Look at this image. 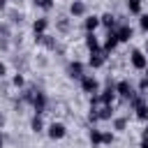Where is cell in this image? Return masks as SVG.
Instances as JSON below:
<instances>
[{
	"instance_id": "16",
	"label": "cell",
	"mask_w": 148,
	"mask_h": 148,
	"mask_svg": "<svg viewBox=\"0 0 148 148\" xmlns=\"http://www.w3.org/2000/svg\"><path fill=\"white\" fill-rule=\"evenodd\" d=\"M104 65H106V53H104V51H99V53H90V58H88V67L99 69V67H104Z\"/></svg>"
},
{
	"instance_id": "20",
	"label": "cell",
	"mask_w": 148,
	"mask_h": 148,
	"mask_svg": "<svg viewBox=\"0 0 148 148\" xmlns=\"http://www.w3.org/2000/svg\"><path fill=\"white\" fill-rule=\"evenodd\" d=\"M88 141L92 143V148H99L102 146V130L99 127H90L88 130Z\"/></svg>"
},
{
	"instance_id": "30",
	"label": "cell",
	"mask_w": 148,
	"mask_h": 148,
	"mask_svg": "<svg viewBox=\"0 0 148 148\" xmlns=\"http://www.w3.org/2000/svg\"><path fill=\"white\" fill-rule=\"evenodd\" d=\"M9 49H12V39H9V37H0V51L7 53Z\"/></svg>"
},
{
	"instance_id": "1",
	"label": "cell",
	"mask_w": 148,
	"mask_h": 148,
	"mask_svg": "<svg viewBox=\"0 0 148 148\" xmlns=\"http://www.w3.org/2000/svg\"><path fill=\"white\" fill-rule=\"evenodd\" d=\"M130 104H132V111H134V116L139 118V120H148V102H146V97L143 95H134L132 99H130Z\"/></svg>"
},
{
	"instance_id": "11",
	"label": "cell",
	"mask_w": 148,
	"mask_h": 148,
	"mask_svg": "<svg viewBox=\"0 0 148 148\" xmlns=\"http://www.w3.org/2000/svg\"><path fill=\"white\" fill-rule=\"evenodd\" d=\"M83 44H86V49H88L90 53H99V51H102V42H99V37H97L95 32H86Z\"/></svg>"
},
{
	"instance_id": "26",
	"label": "cell",
	"mask_w": 148,
	"mask_h": 148,
	"mask_svg": "<svg viewBox=\"0 0 148 148\" xmlns=\"http://www.w3.org/2000/svg\"><path fill=\"white\" fill-rule=\"evenodd\" d=\"M12 86H14V88H25V76H23V72H16V74L12 76Z\"/></svg>"
},
{
	"instance_id": "18",
	"label": "cell",
	"mask_w": 148,
	"mask_h": 148,
	"mask_svg": "<svg viewBox=\"0 0 148 148\" xmlns=\"http://www.w3.org/2000/svg\"><path fill=\"white\" fill-rule=\"evenodd\" d=\"M56 30H58L60 35H67V32L72 30V21H69V16H58V18H56Z\"/></svg>"
},
{
	"instance_id": "10",
	"label": "cell",
	"mask_w": 148,
	"mask_h": 148,
	"mask_svg": "<svg viewBox=\"0 0 148 148\" xmlns=\"http://www.w3.org/2000/svg\"><path fill=\"white\" fill-rule=\"evenodd\" d=\"M35 44H42V46L49 49V51H58V37H53V35H49V32L35 35Z\"/></svg>"
},
{
	"instance_id": "15",
	"label": "cell",
	"mask_w": 148,
	"mask_h": 148,
	"mask_svg": "<svg viewBox=\"0 0 148 148\" xmlns=\"http://www.w3.org/2000/svg\"><path fill=\"white\" fill-rule=\"evenodd\" d=\"M49 25H51V21H49L46 16L35 18V21H32V35H44V32L49 30Z\"/></svg>"
},
{
	"instance_id": "36",
	"label": "cell",
	"mask_w": 148,
	"mask_h": 148,
	"mask_svg": "<svg viewBox=\"0 0 148 148\" xmlns=\"http://www.w3.org/2000/svg\"><path fill=\"white\" fill-rule=\"evenodd\" d=\"M7 2L9 0H0V9H7Z\"/></svg>"
},
{
	"instance_id": "21",
	"label": "cell",
	"mask_w": 148,
	"mask_h": 148,
	"mask_svg": "<svg viewBox=\"0 0 148 148\" xmlns=\"http://www.w3.org/2000/svg\"><path fill=\"white\" fill-rule=\"evenodd\" d=\"M125 7H127V12L130 14H134V16H141L143 12V0H125Z\"/></svg>"
},
{
	"instance_id": "19",
	"label": "cell",
	"mask_w": 148,
	"mask_h": 148,
	"mask_svg": "<svg viewBox=\"0 0 148 148\" xmlns=\"http://www.w3.org/2000/svg\"><path fill=\"white\" fill-rule=\"evenodd\" d=\"M44 130H46V125H44V118L35 113V116L30 118V132H35V134H42Z\"/></svg>"
},
{
	"instance_id": "37",
	"label": "cell",
	"mask_w": 148,
	"mask_h": 148,
	"mask_svg": "<svg viewBox=\"0 0 148 148\" xmlns=\"http://www.w3.org/2000/svg\"><path fill=\"white\" fill-rule=\"evenodd\" d=\"M5 146V136H2V132H0V148Z\"/></svg>"
},
{
	"instance_id": "24",
	"label": "cell",
	"mask_w": 148,
	"mask_h": 148,
	"mask_svg": "<svg viewBox=\"0 0 148 148\" xmlns=\"http://www.w3.org/2000/svg\"><path fill=\"white\" fill-rule=\"evenodd\" d=\"M7 18H9L12 25H21V23H23V14H21L18 9H9V12H7Z\"/></svg>"
},
{
	"instance_id": "27",
	"label": "cell",
	"mask_w": 148,
	"mask_h": 148,
	"mask_svg": "<svg viewBox=\"0 0 148 148\" xmlns=\"http://www.w3.org/2000/svg\"><path fill=\"white\" fill-rule=\"evenodd\" d=\"M0 37H9V39L14 37V35H12V23H9V21H2V23H0Z\"/></svg>"
},
{
	"instance_id": "23",
	"label": "cell",
	"mask_w": 148,
	"mask_h": 148,
	"mask_svg": "<svg viewBox=\"0 0 148 148\" xmlns=\"http://www.w3.org/2000/svg\"><path fill=\"white\" fill-rule=\"evenodd\" d=\"M111 118H113V104L97 109V123H99V120H111Z\"/></svg>"
},
{
	"instance_id": "5",
	"label": "cell",
	"mask_w": 148,
	"mask_h": 148,
	"mask_svg": "<svg viewBox=\"0 0 148 148\" xmlns=\"http://www.w3.org/2000/svg\"><path fill=\"white\" fill-rule=\"evenodd\" d=\"M130 65L134 69H139V72H143L148 67V56L143 53V49H132L130 51Z\"/></svg>"
},
{
	"instance_id": "32",
	"label": "cell",
	"mask_w": 148,
	"mask_h": 148,
	"mask_svg": "<svg viewBox=\"0 0 148 148\" xmlns=\"http://www.w3.org/2000/svg\"><path fill=\"white\" fill-rule=\"evenodd\" d=\"M7 76V62H0V79Z\"/></svg>"
},
{
	"instance_id": "12",
	"label": "cell",
	"mask_w": 148,
	"mask_h": 148,
	"mask_svg": "<svg viewBox=\"0 0 148 148\" xmlns=\"http://www.w3.org/2000/svg\"><path fill=\"white\" fill-rule=\"evenodd\" d=\"M69 14H72L74 18H83V16L88 14V5H86L83 0H72V2H69Z\"/></svg>"
},
{
	"instance_id": "25",
	"label": "cell",
	"mask_w": 148,
	"mask_h": 148,
	"mask_svg": "<svg viewBox=\"0 0 148 148\" xmlns=\"http://www.w3.org/2000/svg\"><path fill=\"white\" fill-rule=\"evenodd\" d=\"M32 5L37 9H42V12H51L56 7V0H32Z\"/></svg>"
},
{
	"instance_id": "17",
	"label": "cell",
	"mask_w": 148,
	"mask_h": 148,
	"mask_svg": "<svg viewBox=\"0 0 148 148\" xmlns=\"http://www.w3.org/2000/svg\"><path fill=\"white\" fill-rule=\"evenodd\" d=\"M97 28H99V16L86 14V16H83V30H86V32H95Z\"/></svg>"
},
{
	"instance_id": "4",
	"label": "cell",
	"mask_w": 148,
	"mask_h": 148,
	"mask_svg": "<svg viewBox=\"0 0 148 148\" xmlns=\"http://www.w3.org/2000/svg\"><path fill=\"white\" fill-rule=\"evenodd\" d=\"M46 136H49L51 141H60V139H65V136H67V125L60 123V120L49 123V125H46Z\"/></svg>"
},
{
	"instance_id": "29",
	"label": "cell",
	"mask_w": 148,
	"mask_h": 148,
	"mask_svg": "<svg viewBox=\"0 0 148 148\" xmlns=\"http://www.w3.org/2000/svg\"><path fill=\"white\" fill-rule=\"evenodd\" d=\"M136 92H139V95H146V92H148V79H146V76L139 79V83H136Z\"/></svg>"
},
{
	"instance_id": "38",
	"label": "cell",
	"mask_w": 148,
	"mask_h": 148,
	"mask_svg": "<svg viewBox=\"0 0 148 148\" xmlns=\"http://www.w3.org/2000/svg\"><path fill=\"white\" fill-rule=\"evenodd\" d=\"M143 53L148 56V39H146V46H143Z\"/></svg>"
},
{
	"instance_id": "6",
	"label": "cell",
	"mask_w": 148,
	"mask_h": 148,
	"mask_svg": "<svg viewBox=\"0 0 148 148\" xmlns=\"http://www.w3.org/2000/svg\"><path fill=\"white\" fill-rule=\"evenodd\" d=\"M113 88H116V95L120 97V99H125V102H130L136 92H134V86L127 81V79H120L118 83H113Z\"/></svg>"
},
{
	"instance_id": "34",
	"label": "cell",
	"mask_w": 148,
	"mask_h": 148,
	"mask_svg": "<svg viewBox=\"0 0 148 148\" xmlns=\"http://www.w3.org/2000/svg\"><path fill=\"white\" fill-rule=\"evenodd\" d=\"M139 148H148V139H141V143H139Z\"/></svg>"
},
{
	"instance_id": "13",
	"label": "cell",
	"mask_w": 148,
	"mask_h": 148,
	"mask_svg": "<svg viewBox=\"0 0 148 148\" xmlns=\"http://www.w3.org/2000/svg\"><path fill=\"white\" fill-rule=\"evenodd\" d=\"M118 44H120V42H118V37H116V32H113V30H106L104 42H102V51H104V53H111V51H116Z\"/></svg>"
},
{
	"instance_id": "33",
	"label": "cell",
	"mask_w": 148,
	"mask_h": 148,
	"mask_svg": "<svg viewBox=\"0 0 148 148\" xmlns=\"http://www.w3.org/2000/svg\"><path fill=\"white\" fill-rule=\"evenodd\" d=\"M5 125H7V116H5V113H2V111H0V130H2V127H5Z\"/></svg>"
},
{
	"instance_id": "7",
	"label": "cell",
	"mask_w": 148,
	"mask_h": 148,
	"mask_svg": "<svg viewBox=\"0 0 148 148\" xmlns=\"http://www.w3.org/2000/svg\"><path fill=\"white\" fill-rule=\"evenodd\" d=\"M116 88H113V81H109L106 83V88H102L99 92H97V99H99V106H111L113 102H116Z\"/></svg>"
},
{
	"instance_id": "31",
	"label": "cell",
	"mask_w": 148,
	"mask_h": 148,
	"mask_svg": "<svg viewBox=\"0 0 148 148\" xmlns=\"http://www.w3.org/2000/svg\"><path fill=\"white\" fill-rule=\"evenodd\" d=\"M139 28H141L143 32H148V14H141V16H139Z\"/></svg>"
},
{
	"instance_id": "3",
	"label": "cell",
	"mask_w": 148,
	"mask_h": 148,
	"mask_svg": "<svg viewBox=\"0 0 148 148\" xmlns=\"http://www.w3.org/2000/svg\"><path fill=\"white\" fill-rule=\"evenodd\" d=\"M30 106H32V111H35L37 116H42V113L46 111V106H49V95H46L42 88H37V86H35V97H32V104H30Z\"/></svg>"
},
{
	"instance_id": "39",
	"label": "cell",
	"mask_w": 148,
	"mask_h": 148,
	"mask_svg": "<svg viewBox=\"0 0 148 148\" xmlns=\"http://www.w3.org/2000/svg\"><path fill=\"white\" fill-rule=\"evenodd\" d=\"M143 76H146V79H148V67H146V69H143Z\"/></svg>"
},
{
	"instance_id": "14",
	"label": "cell",
	"mask_w": 148,
	"mask_h": 148,
	"mask_svg": "<svg viewBox=\"0 0 148 148\" xmlns=\"http://www.w3.org/2000/svg\"><path fill=\"white\" fill-rule=\"evenodd\" d=\"M99 25L106 28V30H116V25H118V16H113L111 12H104V14L99 16Z\"/></svg>"
},
{
	"instance_id": "22",
	"label": "cell",
	"mask_w": 148,
	"mask_h": 148,
	"mask_svg": "<svg viewBox=\"0 0 148 148\" xmlns=\"http://www.w3.org/2000/svg\"><path fill=\"white\" fill-rule=\"evenodd\" d=\"M111 127H113L116 132L127 130V116H113V118H111Z\"/></svg>"
},
{
	"instance_id": "2",
	"label": "cell",
	"mask_w": 148,
	"mask_h": 148,
	"mask_svg": "<svg viewBox=\"0 0 148 148\" xmlns=\"http://www.w3.org/2000/svg\"><path fill=\"white\" fill-rule=\"evenodd\" d=\"M79 86H81V92H86V95H97L99 92V81H97L95 74H83L79 79Z\"/></svg>"
},
{
	"instance_id": "28",
	"label": "cell",
	"mask_w": 148,
	"mask_h": 148,
	"mask_svg": "<svg viewBox=\"0 0 148 148\" xmlns=\"http://www.w3.org/2000/svg\"><path fill=\"white\" fill-rule=\"evenodd\" d=\"M113 141H116V134H113V132H104V130H102V146H111Z\"/></svg>"
},
{
	"instance_id": "9",
	"label": "cell",
	"mask_w": 148,
	"mask_h": 148,
	"mask_svg": "<svg viewBox=\"0 0 148 148\" xmlns=\"http://www.w3.org/2000/svg\"><path fill=\"white\" fill-rule=\"evenodd\" d=\"M116 37H118V42L123 44V42H130L132 37H134V30H132V25L130 23H125V21H120L118 25H116Z\"/></svg>"
},
{
	"instance_id": "40",
	"label": "cell",
	"mask_w": 148,
	"mask_h": 148,
	"mask_svg": "<svg viewBox=\"0 0 148 148\" xmlns=\"http://www.w3.org/2000/svg\"><path fill=\"white\" fill-rule=\"evenodd\" d=\"M12 2H21V0H12Z\"/></svg>"
},
{
	"instance_id": "8",
	"label": "cell",
	"mask_w": 148,
	"mask_h": 148,
	"mask_svg": "<svg viewBox=\"0 0 148 148\" xmlns=\"http://www.w3.org/2000/svg\"><path fill=\"white\" fill-rule=\"evenodd\" d=\"M65 72H67V76H69L72 81H79V79L86 74V65H83L81 60H69L67 67H65Z\"/></svg>"
},
{
	"instance_id": "35",
	"label": "cell",
	"mask_w": 148,
	"mask_h": 148,
	"mask_svg": "<svg viewBox=\"0 0 148 148\" xmlns=\"http://www.w3.org/2000/svg\"><path fill=\"white\" fill-rule=\"evenodd\" d=\"M143 139H148V120H146V125H143Z\"/></svg>"
}]
</instances>
